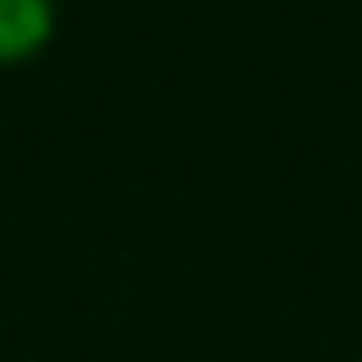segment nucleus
<instances>
[{"label": "nucleus", "instance_id": "nucleus-1", "mask_svg": "<svg viewBox=\"0 0 362 362\" xmlns=\"http://www.w3.org/2000/svg\"><path fill=\"white\" fill-rule=\"evenodd\" d=\"M55 30V0H0V60L35 55Z\"/></svg>", "mask_w": 362, "mask_h": 362}]
</instances>
